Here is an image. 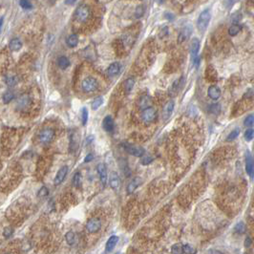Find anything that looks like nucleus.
Returning a JSON list of instances; mask_svg holds the SVG:
<instances>
[{
  "mask_svg": "<svg viewBox=\"0 0 254 254\" xmlns=\"http://www.w3.org/2000/svg\"><path fill=\"white\" fill-rule=\"evenodd\" d=\"M211 19V14L209 10H204L199 15L198 20H197V28L200 32H204L208 29V26Z\"/></svg>",
  "mask_w": 254,
  "mask_h": 254,
  "instance_id": "nucleus-1",
  "label": "nucleus"
},
{
  "mask_svg": "<svg viewBox=\"0 0 254 254\" xmlns=\"http://www.w3.org/2000/svg\"><path fill=\"white\" fill-rule=\"evenodd\" d=\"M98 85L99 84H98L97 79L92 77L85 78L82 80V83H81L82 90L85 93H91L93 91H95L98 88Z\"/></svg>",
  "mask_w": 254,
  "mask_h": 254,
  "instance_id": "nucleus-2",
  "label": "nucleus"
},
{
  "mask_svg": "<svg viewBox=\"0 0 254 254\" xmlns=\"http://www.w3.org/2000/svg\"><path fill=\"white\" fill-rule=\"evenodd\" d=\"M122 146H123V149L128 154L133 155L135 157H143L145 153V150L143 147H139V146L132 145L129 143H123Z\"/></svg>",
  "mask_w": 254,
  "mask_h": 254,
  "instance_id": "nucleus-3",
  "label": "nucleus"
},
{
  "mask_svg": "<svg viewBox=\"0 0 254 254\" xmlns=\"http://www.w3.org/2000/svg\"><path fill=\"white\" fill-rule=\"evenodd\" d=\"M157 116V112L153 107H146L142 112V119L145 122V123H150L155 120Z\"/></svg>",
  "mask_w": 254,
  "mask_h": 254,
  "instance_id": "nucleus-4",
  "label": "nucleus"
},
{
  "mask_svg": "<svg viewBox=\"0 0 254 254\" xmlns=\"http://www.w3.org/2000/svg\"><path fill=\"white\" fill-rule=\"evenodd\" d=\"M101 228V221L97 218L93 217L86 223V229L89 233H96L99 232Z\"/></svg>",
  "mask_w": 254,
  "mask_h": 254,
  "instance_id": "nucleus-5",
  "label": "nucleus"
},
{
  "mask_svg": "<svg viewBox=\"0 0 254 254\" xmlns=\"http://www.w3.org/2000/svg\"><path fill=\"white\" fill-rule=\"evenodd\" d=\"M89 15H90V10L86 5H81L77 9L76 18L79 21H80V22L86 21L87 18L89 17Z\"/></svg>",
  "mask_w": 254,
  "mask_h": 254,
  "instance_id": "nucleus-6",
  "label": "nucleus"
},
{
  "mask_svg": "<svg viewBox=\"0 0 254 254\" xmlns=\"http://www.w3.org/2000/svg\"><path fill=\"white\" fill-rule=\"evenodd\" d=\"M54 137V131L51 128H46L42 130L39 134V140L42 143H51Z\"/></svg>",
  "mask_w": 254,
  "mask_h": 254,
  "instance_id": "nucleus-7",
  "label": "nucleus"
},
{
  "mask_svg": "<svg viewBox=\"0 0 254 254\" xmlns=\"http://www.w3.org/2000/svg\"><path fill=\"white\" fill-rule=\"evenodd\" d=\"M68 170H69L68 166L64 165L58 171V173H56V175H55L54 180V183L55 185H59L64 181V179L66 178V176H67Z\"/></svg>",
  "mask_w": 254,
  "mask_h": 254,
  "instance_id": "nucleus-8",
  "label": "nucleus"
},
{
  "mask_svg": "<svg viewBox=\"0 0 254 254\" xmlns=\"http://www.w3.org/2000/svg\"><path fill=\"white\" fill-rule=\"evenodd\" d=\"M97 171L99 176L102 185H106L107 181H108V174H107V169H106L105 165L103 163H99L97 166Z\"/></svg>",
  "mask_w": 254,
  "mask_h": 254,
  "instance_id": "nucleus-9",
  "label": "nucleus"
},
{
  "mask_svg": "<svg viewBox=\"0 0 254 254\" xmlns=\"http://www.w3.org/2000/svg\"><path fill=\"white\" fill-rule=\"evenodd\" d=\"M109 184L111 186L112 189L114 190H119L121 185V181L119 179V176L116 172H112L110 174V179H109Z\"/></svg>",
  "mask_w": 254,
  "mask_h": 254,
  "instance_id": "nucleus-10",
  "label": "nucleus"
},
{
  "mask_svg": "<svg viewBox=\"0 0 254 254\" xmlns=\"http://www.w3.org/2000/svg\"><path fill=\"white\" fill-rule=\"evenodd\" d=\"M175 108V103L173 100H169L165 103V105L163 108V118L164 119H168L171 117L172 113Z\"/></svg>",
  "mask_w": 254,
  "mask_h": 254,
  "instance_id": "nucleus-11",
  "label": "nucleus"
},
{
  "mask_svg": "<svg viewBox=\"0 0 254 254\" xmlns=\"http://www.w3.org/2000/svg\"><path fill=\"white\" fill-rule=\"evenodd\" d=\"M183 78L176 79L173 82L172 85H171L170 89H169V95L172 96V97H175L177 94L179 93V91H180V89H181V87L183 85Z\"/></svg>",
  "mask_w": 254,
  "mask_h": 254,
  "instance_id": "nucleus-12",
  "label": "nucleus"
},
{
  "mask_svg": "<svg viewBox=\"0 0 254 254\" xmlns=\"http://www.w3.org/2000/svg\"><path fill=\"white\" fill-rule=\"evenodd\" d=\"M142 183V179H140L139 177H136L134 178L132 181H131L127 187H126V191H127V194H132L137 188L139 186V184Z\"/></svg>",
  "mask_w": 254,
  "mask_h": 254,
  "instance_id": "nucleus-13",
  "label": "nucleus"
},
{
  "mask_svg": "<svg viewBox=\"0 0 254 254\" xmlns=\"http://www.w3.org/2000/svg\"><path fill=\"white\" fill-rule=\"evenodd\" d=\"M221 89L218 87V86H216V85H212L208 88V97L213 99V100H217L220 99L221 97Z\"/></svg>",
  "mask_w": 254,
  "mask_h": 254,
  "instance_id": "nucleus-14",
  "label": "nucleus"
},
{
  "mask_svg": "<svg viewBox=\"0 0 254 254\" xmlns=\"http://www.w3.org/2000/svg\"><path fill=\"white\" fill-rule=\"evenodd\" d=\"M246 171L250 179H253L254 173V166H253V159L250 154H247L246 157Z\"/></svg>",
  "mask_w": 254,
  "mask_h": 254,
  "instance_id": "nucleus-15",
  "label": "nucleus"
},
{
  "mask_svg": "<svg viewBox=\"0 0 254 254\" xmlns=\"http://www.w3.org/2000/svg\"><path fill=\"white\" fill-rule=\"evenodd\" d=\"M114 120H113L111 116H106L104 119H103L102 121V127L104 129L106 132H113L114 130Z\"/></svg>",
  "mask_w": 254,
  "mask_h": 254,
  "instance_id": "nucleus-16",
  "label": "nucleus"
},
{
  "mask_svg": "<svg viewBox=\"0 0 254 254\" xmlns=\"http://www.w3.org/2000/svg\"><path fill=\"white\" fill-rule=\"evenodd\" d=\"M199 50H200V40L197 38V37H195V38H193L190 45V54L192 59H194L196 56L198 55Z\"/></svg>",
  "mask_w": 254,
  "mask_h": 254,
  "instance_id": "nucleus-17",
  "label": "nucleus"
},
{
  "mask_svg": "<svg viewBox=\"0 0 254 254\" xmlns=\"http://www.w3.org/2000/svg\"><path fill=\"white\" fill-rule=\"evenodd\" d=\"M30 103H31L30 97L28 95H23L17 100V107L19 108L20 110H24L30 105Z\"/></svg>",
  "mask_w": 254,
  "mask_h": 254,
  "instance_id": "nucleus-18",
  "label": "nucleus"
},
{
  "mask_svg": "<svg viewBox=\"0 0 254 254\" xmlns=\"http://www.w3.org/2000/svg\"><path fill=\"white\" fill-rule=\"evenodd\" d=\"M191 33H192V28H191L190 26H186V27H184L183 29L181 31L180 34H179L178 41L180 42V43L183 42L184 40H186V39L188 38V37L190 36Z\"/></svg>",
  "mask_w": 254,
  "mask_h": 254,
  "instance_id": "nucleus-19",
  "label": "nucleus"
},
{
  "mask_svg": "<svg viewBox=\"0 0 254 254\" xmlns=\"http://www.w3.org/2000/svg\"><path fill=\"white\" fill-rule=\"evenodd\" d=\"M120 71V64L119 62H114L110 64V66L107 68V75L109 77H115Z\"/></svg>",
  "mask_w": 254,
  "mask_h": 254,
  "instance_id": "nucleus-20",
  "label": "nucleus"
},
{
  "mask_svg": "<svg viewBox=\"0 0 254 254\" xmlns=\"http://www.w3.org/2000/svg\"><path fill=\"white\" fill-rule=\"evenodd\" d=\"M118 242H119V237L118 236H115V235H114V236H111L107 240L106 244H105V250H106V252H110V251H112L113 249H114L116 248V246H117Z\"/></svg>",
  "mask_w": 254,
  "mask_h": 254,
  "instance_id": "nucleus-21",
  "label": "nucleus"
},
{
  "mask_svg": "<svg viewBox=\"0 0 254 254\" xmlns=\"http://www.w3.org/2000/svg\"><path fill=\"white\" fill-rule=\"evenodd\" d=\"M21 47H22V42L18 38H14L10 41V43H9V48L14 52L19 51L21 49Z\"/></svg>",
  "mask_w": 254,
  "mask_h": 254,
  "instance_id": "nucleus-22",
  "label": "nucleus"
},
{
  "mask_svg": "<svg viewBox=\"0 0 254 254\" xmlns=\"http://www.w3.org/2000/svg\"><path fill=\"white\" fill-rule=\"evenodd\" d=\"M58 65L60 69L65 70L70 66V60L66 58V56H59L58 59Z\"/></svg>",
  "mask_w": 254,
  "mask_h": 254,
  "instance_id": "nucleus-23",
  "label": "nucleus"
},
{
  "mask_svg": "<svg viewBox=\"0 0 254 254\" xmlns=\"http://www.w3.org/2000/svg\"><path fill=\"white\" fill-rule=\"evenodd\" d=\"M66 43L67 45L70 47V48H74V47L78 46L79 44V37L77 34H71L67 37L66 39Z\"/></svg>",
  "mask_w": 254,
  "mask_h": 254,
  "instance_id": "nucleus-24",
  "label": "nucleus"
},
{
  "mask_svg": "<svg viewBox=\"0 0 254 254\" xmlns=\"http://www.w3.org/2000/svg\"><path fill=\"white\" fill-rule=\"evenodd\" d=\"M149 103H150V98L147 95H143V97H140V99H139V108L144 109V108H146V107L149 106Z\"/></svg>",
  "mask_w": 254,
  "mask_h": 254,
  "instance_id": "nucleus-25",
  "label": "nucleus"
},
{
  "mask_svg": "<svg viewBox=\"0 0 254 254\" xmlns=\"http://www.w3.org/2000/svg\"><path fill=\"white\" fill-rule=\"evenodd\" d=\"M134 85H135V79L133 78H128L125 82H124V87H125V91L127 93H130L131 91L133 90L134 88Z\"/></svg>",
  "mask_w": 254,
  "mask_h": 254,
  "instance_id": "nucleus-26",
  "label": "nucleus"
},
{
  "mask_svg": "<svg viewBox=\"0 0 254 254\" xmlns=\"http://www.w3.org/2000/svg\"><path fill=\"white\" fill-rule=\"evenodd\" d=\"M65 239H66V242L69 246H73L75 242H76V235H75L73 231H68L66 235H65Z\"/></svg>",
  "mask_w": 254,
  "mask_h": 254,
  "instance_id": "nucleus-27",
  "label": "nucleus"
},
{
  "mask_svg": "<svg viewBox=\"0 0 254 254\" xmlns=\"http://www.w3.org/2000/svg\"><path fill=\"white\" fill-rule=\"evenodd\" d=\"M234 231L238 234H243L246 232V224H244V222L237 223L234 227Z\"/></svg>",
  "mask_w": 254,
  "mask_h": 254,
  "instance_id": "nucleus-28",
  "label": "nucleus"
},
{
  "mask_svg": "<svg viewBox=\"0 0 254 254\" xmlns=\"http://www.w3.org/2000/svg\"><path fill=\"white\" fill-rule=\"evenodd\" d=\"M241 31V27L238 25V24H233L229 27L228 29V34L231 35V36H235L237 35Z\"/></svg>",
  "mask_w": 254,
  "mask_h": 254,
  "instance_id": "nucleus-29",
  "label": "nucleus"
},
{
  "mask_svg": "<svg viewBox=\"0 0 254 254\" xmlns=\"http://www.w3.org/2000/svg\"><path fill=\"white\" fill-rule=\"evenodd\" d=\"M102 103H103V98L102 97H98L97 99H94V101L92 102L91 107H92L93 110L96 111V110H98L102 105Z\"/></svg>",
  "mask_w": 254,
  "mask_h": 254,
  "instance_id": "nucleus-30",
  "label": "nucleus"
},
{
  "mask_svg": "<svg viewBox=\"0 0 254 254\" xmlns=\"http://www.w3.org/2000/svg\"><path fill=\"white\" fill-rule=\"evenodd\" d=\"M88 116H89V113H88L87 108L86 107H83L81 109V122H82V125H86L87 124Z\"/></svg>",
  "mask_w": 254,
  "mask_h": 254,
  "instance_id": "nucleus-31",
  "label": "nucleus"
},
{
  "mask_svg": "<svg viewBox=\"0 0 254 254\" xmlns=\"http://www.w3.org/2000/svg\"><path fill=\"white\" fill-rule=\"evenodd\" d=\"M240 134V128H235L234 130H232L229 133V135L227 137V140L228 142H231V140L235 139Z\"/></svg>",
  "mask_w": 254,
  "mask_h": 254,
  "instance_id": "nucleus-32",
  "label": "nucleus"
},
{
  "mask_svg": "<svg viewBox=\"0 0 254 254\" xmlns=\"http://www.w3.org/2000/svg\"><path fill=\"white\" fill-rule=\"evenodd\" d=\"M72 183H73V185L75 187H79L80 183H81V174L79 172H77L76 174L74 175Z\"/></svg>",
  "mask_w": 254,
  "mask_h": 254,
  "instance_id": "nucleus-33",
  "label": "nucleus"
},
{
  "mask_svg": "<svg viewBox=\"0 0 254 254\" xmlns=\"http://www.w3.org/2000/svg\"><path fill=\"white\" fill-rule=\"evenodd\" d=\"M220 111H221V105L219 103H213V104L209 106V112L214 115H218Z\"/></svg>",
  "mask_w": 254,
  "mask_h": 254,
  "instance_id": "nucleus-34",
  "label": "nucleus"
},
{
  "mask_svg": "<svg viewBox=\"0 0 254 254\" xmlns=\"http://www.w3.org/2000/svg\"><path fill=\"white\" fill-rule=\"evenodd\" d=\"M171 252H172V253H175V254L183 253V244H180V243L173 244L172 248H171Z\"/></svg>",
  "mask_w": 254,
  "mask_h": 254,
  "instance_id": "nucleus-35",
  "label": "nucleus"
},
{
  "mask_svg": "<svg viewBox=\"0 0 254 254\" xmlns=\"http://www.w3.org/2000/svg\"><path fill=\"white\" fill-rule=\"evenodd\" d=\"M244 139H246L247 142H250V140H252L253 139V136H254V131L252 128H249L248 129L246 132H244Z\"/></svg>",
  "mask_w": 254,
  "mask_h": 254,
  "instance_id": "nucleus-36",
  "label": "nucleus"
},
{
  "mask_svg": "<svg viewBox=\"0 0 254 254\" xmlns=\"http://www.w3.org/2000/svg\"><path fill=\"white\" fill-rule=\"evenodd\" d=\"M196 250L194 249V248H192L190 244H183V253L184 254H191V253H195Z\"/></svg>",
  "mask_w": 254,
  "mask_h": 254,
  "instance_id": "nucleus-37",
  "label": "nucleus"
},
{
  "mask_svg": "<svg viewBox=\"0 0 254 254\" xmlns=\"http://www.w3.org/2000/svg\"><path fill=\"white\" fill-rule=\"evenodd\" d=\"M13 99H14V94H13L11 91L6 92V93L4 94V95H3V101H4L5 103H8V102L12 101Z\"/></svg>",
  "mask_w": 254,
  "mask_h": 254,
  "instance_id": "nucleus-38",
  "label": "nucleus"
},
{
  "mask_svg": "<svg viewBox=\"0 0 254 254\" xmlns=\"http://www.w3.org/2000/svg\"><path fill=\"white\" fill-rule=\"evenodd\" d=\"M153 161H154V158L151 156H143V159H140V163L143 165H147L151 163Z\"/></svg>",
  "mask_w": 254,
  "mask_h": 254,
  "instance_id": "nucleus-39",
  "label": "nucleus"
},
{
  "mask_svg": "<svg viewBox=\"0 0 254 254\" xmlns=\"http://www.w3.org/2000/svg\"><path fill=\"white\" fill-rule=\"evenodd\" d=\"M17 79L14 77V76H10V77H8L6 79V84L9 86H14L15 85V84L17 83Z\"/></svg>",
  "mask_w": 254,
  "mask_h": 254,
  "instance_id": "nucleus-40",
  "label": "nucleus"
},
{
  "mask_svg": "<svg viewBox=\"0 0 254 254\" xmlns=\"http://www.w3.org/2000/svg\"><path fill=\"white\" fill-rule=\"evenodd\" d=\"M19 4L21 8L25 9V10H30V9H32V4L29 0H20Z\"/></svg>",
  "mask_w": 254,
  "mask_h": 254,
  "instance_id": "nucleus-41",
  "label": "nucleus"
},
{
  "mask_svg": "<svg viewBox=\"0 0 254 254\" xmlns=\"http://www.w3.org/2000/svg\"><path fill=\"white\" fill-rule=\"evenodd\" d=\"M244 124L248 126V127H251L253 126V115L250 114L249 116H248L244 120Z\"/></svg>",
  "mask_w": 254,
  "mask_h": 254,
  "instance_id": "nucleus-42",
  "label": "nucleus"
},
{
  "mask_svg": "<svg viewBox=\"0 0 254 254\" xmlns=\"http://www.w3.org/2000/svg\"><path fill=\"white\" fill-rule=\"evenodd\" d=\"M48 193H49L48 188H47L46 186H42L38 191V197H40V198H44V197H46L47 195H48Z\"/></svg>",
  "mask_w": 254,
  "mask_h": 254,
  "instance_id": "nucleus-43",
  "label": "nucleus"
},
{
  "mask_svg": "<svg viewBox=\"0 0 254 254\" xmlns=\"http://www.w3.org/2000/svg\"><path fill=\"white\" fill-rule=\"evenodd\" d=\"M143 14H144V8L143 6H139L137 8V10H136V13H135L136 16L137 17H140Z\"/></svg>",
  "mask_w": 254,
  "mask_h": 254,
  "instance_id": "nucleus-44",
  "label": "nucleus"
},
{
  "mask_svg": "<svg viewBox=\"0 0 254 254\" xmlns=\"http://www.w3.org/2000/svg\"><path fill=\"white\" fill-rule=\"evenodd\" d=\"M95 139V137H94L93 135H90V136H88L87 138H86V140H85V144L86 145H89L90 143H93V140Z\"/></svg>",
  "mask_w": 254,
  "mask_h": 254,
  "instance_id": "nucleus-45",
  "label": "nucleus"
},
{
  "mask_svg": "<svg viewBox=\"0 0 254 254\" xmlns=\"http://www.w3.org/2000/svg\"><path fill=\"white\" fill-rule=\"evenodd\" d=\"M251 243H252V240L250 237H247L246 240H244V247L246 248H249L251 246Z\"/></svg>",
  "mask_w": 254,
  "mask_h": 254,
  "instance_id": "nucleus-46",
  "label": "nucleus"
},
{
  "mask_svg": "<svg viewBox=\"0 0 254 254\" xmlns=\"http://www.w3.org/2000/svg\"><path fill=\"white\" fill-rule=\"evenodd\" d=\"M94 159V156H93V154H88L86 157H85V159H84V163H90V162H92Z\"/></svg>",
  "mask_w": 254,
  "mask_h": 254,
  "instance_id": "nucleus-47",
  "label": "nucleus"
},
{
  "mask_svg": "<svg viewBox=\"0 0 254 254\" xmlns=\"http://www.w3.org/2000/svg\"><path fill=\"white\" fill-rule=\"evenodd\" d=\"M13 233V230L9 228H6L5 231H4V235H5V237H10L11 236V234Z\"/></svg>",
  "mask_w": 254,
  "mask_h": 254,
  "instance_id": "nucleus-48",
  "label": "nucleus"
},
{
  "mask_svg": "<svg viewBox=\"0 0 254 254\" xmlns=\"http://www.w3.org/2000/svg\"><path fill=\"white\" fill-rule=\"evenodd\" d=\"M165 17L167 18V19H168L169 21L174 20V15L171 14H165Z\"/></svg>",
  "mask_w": 254,
  "mask_h": 254,
  "instance_id": "nucleus-49",
  "label": "nucleus"
},
{
  "mask_svg": "<svg viewBox=\"0 0 254 254\" xmlns=\"http://www.w3.org/2000/svg\"><path fill=\"white\" fill-rule=\"evenodd\" d=\"M233 1H234V0H224V3H225V5H227V7L229 8L232 5Z\"/></svg>",
  "mask_w": 254,
  "mask_h": 254,
  "instance_id": "nucleus-50",
  "label": "nucleus"
},
{
  "mask_svg": "<svg viewBox=\"0 0 254 254\" xmlns=\"http://www.w3.org/2000/svg\"><path fill=\"white\" fill-rule=\"evenodd\" d=\"M208 253H222V251L217 250V249H208Z\"/></svg>",
  "mask_w": 254,
  "mask_h": 254,
  "instance_id": "nucleus-51",
  "label": "nucleus"
},
{
  "mask_svg": "<svg viewBox=\"0 0 254 254\" xmlns=\"http://www.w3.org/2000/svg\"><path fill=\"white\" fill-rule=\"evenodd\" d=\"M76 1H77V0H65V3H66L67 5H72Z\"/></svg>",
  "mask_w": 254,
  "mask_h": 254,
  "instance_id": "nucleus-52",
  "label": "nucleus"
},
{
  "mask_svg": "<svg viewBox=\"0 0 254 254\" xmlns=\"http://www.w3.org/2000/svg\"><path fill=\"white\" fill-rule=\"evenodd\" d=\"M3 21H4L3 17H1V18H0V31H1V28H2V25H3Z\"/></svg>",
  "mask_w": 254,
  "mask_h": 254,
  "instance_id": "nucleus-53",
  "label": "nucleus"
},
{
  "mask_svg": "<svg viewBox=\"0 0 254 254\" xmlns=\"http://www.w3.org/2000/svg\"><path fill=\"white\" fill-rule=\"evenodd\" d=\"M157 2H158L159 4H162V3L163 2V0H157Z\"/></svg>",
  "mask_w": 254,
  "mask_h": 254,
  "instance_id": "nucleus-54",
  "label": "nucleus"
}]
</instances>
